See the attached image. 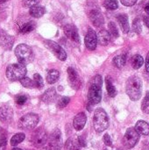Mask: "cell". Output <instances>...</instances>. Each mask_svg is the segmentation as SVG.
<instances>
[{
	"label": "cell",
	"mask_w": 149,
	"mask_h": 150,
	"mask_svg": "<svg viewBox=\"0 0 149 150\" xmlns=\"http://www.w3.org/2000/svg\"><path fill=\"white\" fill-rule=\"evenodd\" d=\"M104 5L108 10H116L119 7L117 0H105L104 2Z\"/></svg>",
	"instance_id": "4dcf8cb0"
},
{
	"label": "cell",
	"mask_w": 149,
	"mask_h": 150,
	"mask_svg": "<svg viewBox=\"0 0 149 150\" xmlns=\"http://www.w3.org/2000/svg\"><path fill=\"white\" fill-rule=\"evenodd\" d=\"M26 100H27V98L25 95H18L16 98V103L18 105H23L26 102Z\"/></svg>",
	"instance_id": "74e56055"
},
{
	"label": "cell",
	"mask_w": 149,
	"mask_h": 150,
	"mask_svg": "<svg viewBox=\"0 0 149 150\" xmlns=\"http://www.w3.org/2000/svg\"><path fill=\"white\" fill-rule=\"evenodd\" d=\"M20 81V83L22 84V86L25 87V88H33L34 87V83H33V81L32 79H30L29 77H24L22 78Z\"/></svg>",
	"instance_id": "836d02e7"
},
{
	"label": "cell",
	"mask_w": 149,
	"mask_h": 150,
	"mask_svg": "<svg viewBox=\"0 0 149 150\" xmlns=\"http://www.w3.org/2000/svg\"><path fill=\"white\" fill-rule=\"evenodd\" d=\"M102 86H98L94 83H90L89 92H88V98L90 105H97L101 101L102 98Z\"/></svg>",
	"instance_id": "9c48e42d"
},
{
	"label": "cell",
	"mask_w": 149,
	"mask_h": 150,
	"mask_svg": "<svg viewBox=\"0 0 149 150\" xmlns=\"http://www.w3.org/2000/svg\"><path fill=\"white\" fill-rule=\"evenodd\" d=\"M136 132L139 134L142 135H149V123L144 121V120H140L136 123L135 128Z\"/></svg>",
	"instance_id": "d6986e66"
},
{
	"label": "cell",
	"mask_w": 149,
	"mask_h": 150,
	"mask_svg": "<svg viewBox=\"0 0 149 150\" xmlns=\"http://www.w3.org/2000/svg\"><path fill=\"white\" fill-rule=\"evenodd\" d=\"M126 54H119L113 58V64H114V66H116L119 69L123 68L126 65Z\"/></svg>",
	"instance_id": "cb8c5ba5"
},
{
	"label": "cell",
	"mask_w": 149,
	"mask_h": 150,
	"mask_svg": "<svg viewBox=\"0 0 149 150\" xmlns=\"http://www.w3.org/2000/svg\"><path fill=\"white\" fill-rule=\"evenodd\" d=\"M63 30H64V33L69 40H71L72 41H74L76 43L80 42V38H79V33H78L77 28L74 25L68 24L64 26Z\"/></svg>",
	"instance_id": "4fadbf2b"
},
{
	"label": "cell",
	"mask_w": 149,
	"mask_h": 150,
	"mask_svg": "<svg viewBox=\"0 0 149 150\" xmlns=\"http://www.w3.org/2000/svg\"><path fill=\"white\" fill-rule=\"evenodd\" d=\"M85 46L89 50H95L97 45V38L94 30L90 28L85 35Z\"/></svg>",
	"instance_id": "7c38bea8"
},
{
	"label": "cell",
	"mask_w": 149,
	"mask_h": 150,
	"mask_svg": "<svg viewBox=\"0 0 149 150\" xmlns=\"http://www.w3.org/2000/svg\"><path fill=\"white\" fill-rule=\"evenodd\" d=\"M145 11H146V12L148 13V15H149V3L146 5V7H145Z\"/></svg>",
	"instance_id": "f6af8a7d"
},
{
	"label": "cell",
	"mask_w": 149,
	"mask_h": 150,
	"mask_svg": "<svg viewBox=\"0 0 149 150\" xmlns=\"http://www.w3.org/2000/svg\"><path fill=\"white\" fill-rule=\"evenodd\" d=\"M104 142H105V144L106 145V146H112V139H111V137H110V135L109 134H105V136H104Z\"/></svg>",
	"instance_id": "60d3db41"
},
{
	"label": "cell",
	"mask_w": 149,
	"mask_h": 150,
	"mask_svg": "<svg viewBox=\"0 0 149 150\" xmlns=\"http://www.w3.org/2000/svg\"><path fill=\"white\" fill-rule=\"evenodd\" d=\"M13 115L12 109L8 105H0V121L8 123L11 120Z\"/></svg>",
	"instance_id": "5bb4252c"
},
{
	"label": "cell",
	"mask_w": 149,
	"mask_h": 150,
	"mask_svg": "<svg viewBox=\"0 0 149 150\" xmlns=\"http://www.w3.org/2000/svg\"><path fill=\"white\" fill-rule=\"evenodd\" d=\"M93 126L97 133H102L109 127V118L105 111L102 108H97L94 112Z\"/></svg>",
	"instance_id": "7a4b0ae2"
},
{
	"label": "cell",
	"mask_w": 149,
	"mask_h": 150,
	"mask_svg": "<svg viewBox=\"0 0 149 150\" xmlns=\"http://www.w3.org/2000/svg\"><path fill=\"white\" fill-rule=\"evenodd\" d=\"M29 12H30V14H31L32 17L36 18H39L42 17L45 14L46 9H45V7H43L41 5L36 4V5H33V6H32L30 8Z\"/></svg>",
	"instance_id": "7402d4cb"
},
{
	"label": "cell",
	"mask_w": 149,
	"mask_h": 150,
	"mask_svg": "<svg viewBox=\"0 0 149 150\" xmlns=\"http://www.w3.org/2000/svg\"><path fill=\"white\" fill-rule=\"evenodd\" d=\"M105 83H106V90H107V92H108L109 96L112 97V98H114L117 95V90L114 87V85L112 84V80H111V78L109 76L106 77Z\"/></svg>",
	"instance_id": "d4e9b609"
},
{
	"label": "cell",
	"mask_w": 149,
	"mask_h": 150,
	"mask_svg": "<svg viewBox=\"0 0 149 150\" xmlns=\"http://www.w3.org/2000/svg\"><path fill=\"white\" fill-rule=\"evenodd\" d=\"M39 123V116L35 113H28L18 121V127L23 130H32Z\"/></svg>",
	"instance_id": "5b68a950"
},
{
	"label": "cell",
	"mask_w": 149,
	"mask_h": 150,
	"mask_svg": "<svg viewBox=\"0 0 149 150\" xmlns=\"http://www.w3.org/2000/svg\"><path fill=\"white\" fill-rule=\"evenodd\" d=\"M69 102H70L69 98H68V97H62V98H61L59 99V101H58V103H57V106H58L60 109H62V108L66 107V106L68 105Z\"/></svg>",
	"instance_id": "d590c367"
},
{
	"label": "cell",
	"mask_w": 149,
	"mask_h": 150,
	"mask_svg": "<svg viewBox=\"0 0 149 150\" xmlns=\"http://www.w3.org/2000/svg\"><path fill=\"white\" fill-rule=\"evenodd\" d=\"M133 28L134 30V32L136 33H141V30H142V26H141V22L140 18H135L133 22Z\"/></svg>",
	"instance_id": "e575fe53"
},
{
	"label": "cell",
	"mask_w": 149,
	"mask_h": 150,
	"mask_svg": "<svg viewBox=\"0 0 149 150\" xmlns=\"http://www.w3.org/2000/svg\"><path fill=\"white\" fill-rule=\"evenodd\" d=\"M146 70L149 72V52L147 55V58H146Z\"/></svg>",
	"instance_id": "7bdbcfd3"
},
{
	"label": "cell",
	"mask_w": 149,
	"mask_h": 150,
	"mask_svg": "<svg viewBox=\"0 0 149 150\" xmlns=\"http://www.w3.org/2000/svg\"><path fill=\"white\" fill-rule=\"evenodd\" d=\"M47 134L43 128H38L32 136V142L36 148H42L47 142Z\"/></svg>",
	"instance_id": "ba28073f"
},
{
	"label": "cell",
	"mask_w": 149,
	"mask_h": 150,
	"mask_svg": "<svg viewBox=\"0 0 149 150\" xmlns=\"http://www.w3.org/2000/svg\"><path fill=\"white\" fill-rule=\"evenodd\" d=\"M144 23H145V25H146L148 27H149V15L146 16V17L144 18Z\"/></svg>",
	"instance_id": "ee69618b"
},
{
	"label": "cell",
	"mask_w": 149,
	"mask_h": 150,
	"mask_svg": "<svg viewBox=\"0 0 149 150\" xmlns=\"http://www.w3.org/2000/svg\"><path fill=\"white\" fill-rule=\"evenodd\" d=\"M25 138V134L23 133H18V134H16L15 135L12 136V138L11 139V145L12 147H15L17 146L18 144L21 143Z\"/></svg>",
	"instance_id": "4316f807"
},
{
	"label": "cell",
	"mask_w": 149,
	"mask_h": 150,
	"mask_svg": "<svg viewBox=\"0 0 149 150\" xmlns=\"http://www.w3.org/2000/svg\"><path fill=\"white\" fill-rule=\"evenodd\" d=\"M126 94L133 101H137L142 95V81L138 76H132L126 81Z\"/></svg>",
	"instance_id": "6da1fadb"
},
{
	"label": "cell",
	"mask_w": 149,
	"mask_h": 150,
	"mask_svg": "<svg viewBox=\"0 0 149 150\" xmlns=\"http://www.w3.org/2000/svg\"><path fill=\"white\" fill-rule=\"evenodd\" d=\"M117 18H118L119 24L123 33H127L129 32V30H130V25H129L127 15L126 14H119Z\"/></svg>",
	"instance_id": "44dd1931"
},
{
	"label": "cell",
	"mask_w": 149,
	"mask_h": 150,
	"mask_svg": "<svg viewBox=\"0 0 149 150\" xmlns=\"http://www.w3.org/2000/svg\"><path fill=\"white\" fill-rule=\"evenodd\" d=\"M35 27V25L33 22L30 21V22H27V23H25L19 29V32L21 33H30L32 32Z\"/></svg>",
	"instance_id": "f1b7e54d"
},
{
	"label": "cell",
	"mask_w": 149,
	"mask_h": 150,
	"mask_svg": "<svg viewBox=\"0 0 149 150\" xmlns=\"http://www.w3.org/2000/svg\"><path fill=\"white\" fill-rule=\"evenodd\" d=\"M26 74V67L21 63H13L6 68V77L11 81H18L25 77Z\"/></svg>",
	"instance_id": "3957f363"
},
{
	"label": "cell",
	"mask_w": 149,
	"mask_h": 150,
	"mask_svg": "<svg viewBox=\"0 0 149 150\" xmlns=\"http://www.w3.org/2000/svg\"><path fill=\"white\" fill-rule=\"evenodd\" d=\"M14 42V38L4 31H0V46L6 50L11 49Z\"/></svg>",
	"instance_id": "9a60e30c"
},
{
	"label": "cell",
	"mask_w": 149,
	"mask_h": 150,
	"mask_svg": "<svg viewBox=\"0 0 149 150\" xmlns=\"http://www.w3.org/2000/svg\"><path fill=\"white\" fill-rule=\"evenodd\" d=\"M12 150H22V149H18V148H15V149H13Z\"/></svg>",
	"instance_id": "bcb514c9"
},
{
	"label": "cell",
	"mask_w": 149,
	"mask_h": 150,
	"mask_svg": "<svg viewBox=\"0 0 149 150\" xmlns=\"http://www.w3.org/2000/svg\"><path fill=\"white\" fill-rule=\"evenodd\" d=\"M7 145V134L3 128H0V150H5Z\"/></svg>",
	"instance_id": "83f0119b"
},
{
	"label": "cell",
	"mask_w": 149,
	"mask_h": 150,
	"mask_svg": "<svg viewBox=\"0 0 149 150\" xmlns=\"http://www.w3.org/2000/svg\"><path fill=\"white\" fill-rule=\"evenodd\" d=\"M5 1H7V0H0V3H4V2H5Z\"/></svg>",
	"instance_id": "7dc6e473"
},
{
	"label": "cell",
	"mask_w": 149,
	"mask_h": 150,
	"mask_svg": "<svg viewBox=\"0 0 149 150\" xmlns=\"http://www.w3.org/2000/svg\"><path fill=\"white\" fill-rule=\"evenodd\" d=\"M77 142H78V144H79L80 146H82V147H84V146H86V142H85V141L83 140V138L82 136L78 137V140H77Z\"/></svg>",
	"instance_id": "b9f144b4"
},
{
	"label": "cell",
	"mask_w": 149,
	"mask_h": 150,
	"mask_svg": "<svg viewBox=\"0 0 149 150\" xmlns=\"http://www.w3.org/2000/svg\"><path fill=\"white\" fill-rule=\"evenodd\" d=\"M139 139H140V134L136 132L134 128L131 127L126 130L122 142L125 148L130 149H133L137 144V142H139Z\"/></svg>",
	"instance_id": "52a82bcc"
},
{
	"label": "cell",
	"mask_w": 149,
	"mask_h": 150,
	"mask_svg": "<svg viewBox=\"0 0 149 150\" xmlns=\"http://www.w3.org/2000/svg\"><path fill=\"white\" fill-rule=\"evenodd\" d=\"M108 27H109V33H110L111 36H113L115 38L119 37V31H118V28L114 22H110L108 25Z\"/></svg>",
	"instance_id": "d6a6232c"
},
{
	"label": "cell",
	"mask_w": 149,
	"mask_h": 150,
	"mask_svg": "<svg viewBox=\"0 0 149 150\" xmlns=\"http://www.w3.org/2000/svg\"><path fill=\"white\" fill-rule=\"evenodd\" d=\"M46 45L60 61L63 62L67 59V54H66L65 50L59 44H57L56 42H54L53 40H47Z\"/></svg>",
	"instance_id": "30bf717a"
},
{
	"label": "cell",
	"mask_w": 149,
	"mask_h": 150,
	"mask_svg": "<svg viewBox=\"0 0 149 150\" xmlns=\"http://www.w3.org/2000/svg\"><path fill=\"white\" fill-rule=\"evenodd\" d=\"M143 63H144V59L140 54H135L132 59V66L135 69H140L143 65Z\"/></svg>",
	"instance_id": "484cf974"
},
{
	"label": "cell",
	"mask_w": 149,
	"mask_h": 150,
	"mask_svg": "<svg viewBox=\"0 0 149 150\" xmlns=\"http://www.w3.org/2000/svg\"><path fill=\"white\" fill-rule=\"evenodd\" d=\"M90 18L93 25L97 27L101 26L104 24V17L98 10H92L90 12Z\"/></svg>",
	"instance_id": "e0dca14e"
},
{
	"label": "cell",
	"mask_w": 149,
	"mask_h": 150,
	"mask_svg": "<svg viewBox=\"0 0 149 150\" xmlns=\"http://www.w3.org/2000/svg\"><path fill=\"white\" fill-rule=\"evenodd\" d=\"M59 76H60V73H59L58 70H56V69H50V70H48V72L47 74V81L50 84L54 83L59 79Z\"/></svg>",
	"instance_id": "603a6c76"
},
{
	"label": "cell",
	"mask_w": 149,
	"mask_h": 150,
	"mask_svg": "<svg viewBox=\"0 0 149 150\" xmlns=\"http://www.w3.org/2000/svg\"><path fill=\"white\" fill-rule=\"evenodd\" d=\"M39 3V0H24L23 1V4L25 7H32L33 5H36L38 4Z\"/></svg>",
	"instance_id": "f35d334b"
},
{
	"label": "cell",
	"mask_w": 149,
	"mask_h": 150,
	"mask_svg": "<svg viewBox=\"0 0 149 150\" xmlns=\"http://www.w3.org/2000/svg\"><path fill=\"white\" fill-rule=\"evenodd\" d=\"M15 55L18 61V63L26 65L32 59V51L31 47L25 44H19L15 48Z\"/></svg>",
	"instance_id": "277c9868"
},
{
	"label": "cell",
	"mask_w": 149,
	"mask_h": 150,
	"mask_svg": "<svg viewBox=\"0 0 149 150\" xmlns=\"http://www.w3.org/2000/svg\"><path fill=\"white\" fill-rule=\"evenodd\" d=\"M141 109L145 113L149 114V95L146 96L141 104Z\"/></svg>",
	"instance_id": "8d00e7d4"
},
{
	"label": "cell",
	"mask_w": 149,
	"mask_h": 150,
	"mask_svg": "<svg viewBox=\"0 0 149 150\" xmlns=\"http://www.w3.org/2000/svg\"><path fill=\"white\" fill-rule=\"evenodd\" d=\"M68 76L69 85L75 90H79L82 86V80H81L78 73L73 68H68Z\"/></svg>",
	"instance_id": "8fae6325"
},
{
	"label": "cell",
	"mask_w": 149,
	"mask_h": 150,
	"mask_svg": "<svg viewBox=\"0 0 149 150\" xmlns=\"http://www.w3.org/2000/svg\"><path fill=\"white\" fill-rule=\"evenodd\" d=\"M120 2L125 6H133L136 4L137 0H120Z\"/></svg>",
	"instance_id": "ab89813d"
},
{
	"label": "cell",
	"mask_w": 149,
	"mask_h": 150,
	"mask_svg": "<svg viewBox=\"0 0 149 150\" xmlns=\"http://www.w3.org/2000/svg\"><path fill=\"white\" fill-rule=\"evenodd\" d=\"M33 83H34V87L38 88V89H41L44 85L43 83V79L41 77V76L40 74H34L33 76Z\"/></svg>",
	"instance_id": "f546056e"
},
{
	"label": "cell",
	"mask_w": 149,
	"mask_h": 150,
	"mask_svg": "<svg viewBox=\"0 0 149 150\" xmlns=\"http://www.w3.org/2000/svg\"><path fill=\"white\" fill-rule=\"evenodd\" d=\"M86 121H87V117H86L85 113L84 112H79L74 118L73 126H74L76 130L81 131L84 127V126L86 124Z\"/></svg>",
	"instance_id": "2e32d148"
},
{
	"label": "cell",
	"mask_w": 149,
	"mask_h": 150,
	"mask_svg": "<svg viewBox=\"0 0 149 150\" xmlns=\"http://www.w3.org/2000/svg\"><path fill=\"white\" fill-rule=\"evenodd\" d=\"M62 138L61 133L59 129H54L50 136L47 138V148L48 150H61L62 148Z\"/></svg>",
	"instance_id": "8992f818"
},
{
	"label": "cell",
	"mask_w": 149,
	"mask_h": 150,
	"mask_svg": "<svg viewBox=\"0 0 149 150\" xmlns=\"http://www.w3.org/2000/svg\"><path fill=\"white\" fill-rule=\"evenodd\" d=\"M55 99H56V91H55L54 88L48 89L47 91H45V93L41 97V100L44 103H47V104L52 103Z\"/></svg>",
	"instance_id": "ffe728a7"
},
{
	"label": "cell",
	"mask_w": 149,
	"mask_h": 150,
	"mask_svg": "<svg viewBox=\"0 0 149 150\" xmlns=\"http://www.w3.org/2000/svg\"><path fill=\"white\" fill-rule=\"evenodd\" d=\"M111 34L108 31L106 30H101L97 35V42L102 45V46H106L110 43L111 41Z\"/></svg>",
	"instance_id": "ac0fdd59"
},
{
	"label": "cell",
	"mask_w": 149,
	"mask_h": 150,
	"mask_svg": "<svg viewBox=\"0 0 149 150\" xmlns=\"http://www.w3.org/2000/svg\"><path fill=\"white\" fill-rule=\"evenodd\" d=\"M65 149L66 150H80L79 144L76 143L73 140L68 139L65 143Z\"/></svg>",
	"instance_id": "1f68e13d"
}]
</instances>
